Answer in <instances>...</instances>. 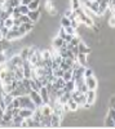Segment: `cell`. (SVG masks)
I'll list each match as a JSON object with an SVG mask.
<instances>
[{"label": "cell", "mask_w": 115, "mask_h": 129, "mask_svg": "<svg viewBox=\"0 0 115 129\" xmlns=\"http://www.w3.org/2000/svg\"><path fill=\"white\" fill-rule=\"evenodd\" d=\"M18 98H19V109H30V110H33V111L36 110V105L31 101L28 94L19 95Z\"/></svg>", "instance_id": "1"}, {"label": "cell", "mask_w": 115, "mask_h": 129, "mask_svg": "<svg viewBox=\"0 0 115 129\" xmlns=\"http://www.w3.org/2000/svg\"><path fill=\"white\" fill-rule=\"evenodd\" d=\"M28 95H30L31 101H33V102L36 105V107H40V106H43V105H44V103H43V100H41V95H40L39 92H36V90H31V92L28 93Z\"/></svg>", "instance_id": "2"}, {"label": "cell", "mask_w": 115, "mask_h": 129, "mask_svg": "<svg viewBox=\"0 0 115 129\" xmlns=\"http://www.w3.org/2000/svg\"><path fill=\"white\" fill-rule=\"evenodd\" d=\"M84 81L87 84L88 89H92V90H96L98 88V80L95 78V75L92 76H88V78H84Z\"/></svg>", "instance_id": "3"}, {"label": "cell", "mask_w": 115, "mask_h": 129, "mask_svg": "<svg viewBox=\"0 0 115 129\" xmlns=\"http://www.w3.org/2000/svg\"><path fill=\"white\" fill-rule=\"evenodd\" d=\"M61 124H62V116L56 114V112H52V115H50V126L57 128V126H61Z\"/></svg>", "instance_id": "4"}, {"label": "cell", "mask_w": 115, "mask_h": 129, "mask_svg": "<svg viewBox=\"0 0 115 129\" xmlns=\"http://www.w3.org/2000/svg\"><path fill=\"white\" fill-rule=\"evenodd\" d=\"M27 16H28V18H30L31 22L36 23L38 21H40V16H41V13H40V9H36V10H28Z\"/></svg>", "instance_id": "5"}, {"label": "cell", "mask_w": 115, "mask_h": 129, "mask_svg": "<svg viewBox=\"0 0 115 129\" xmlns=\"http://www.w3.org/2000/svg\"><path fill=\"white\" fill-rule=\"evenodd\" d=\"M85 98H87V102H88V103L95 105L96 98H97V93H96V90L88 89V90H87V93H85Z\"/></svg>", "instance_id": "6"}, {"label": "cell", "mask_w": 115, "mask_h": 129, "mask_svg": "<svg viewBox=\"0 0 115 129\" xmlns=\"http://www.w3.org/2000/svg\"><path fill=\"white\" fill-rule=\"evenodd\" d=\"M76 61L80 66H88V54H85V53H78Z\"/></svg>", "instance_id": "7"}, {"label": "cell", "mask_w": 115, "mask_h": 129, "mask_svg": "<svg viewBox=\"0 0 115 129\" xmlns=\"http://www.w3.org/2000/svg\"><path fill=\"white\" fill-rule=\"evenodd\" d=\"M18 54H19V57L22 58L23 61L25 59H28V57L31 54V47H23V48H21Z\"/></svg>", "instance_id": "8"}, {"label": "cell", "mask_w": 115, "mask_h": 129, "mask_svg": "<svg viewBox=\"0 0 115 129\" xmlns=\"http://www.w3.org/2000/svg\"><path fill=\"white\" fill-rule=\"evenodd\" d=\"M65 43H66V41H65L64 39H62V38H60V36H56L53 40H52V48L57 50V49H60L62 45H64Z\"/></svg>", "instance_id": "9"}, {"label": "cell", "mask_w": 115, "mask_h": 129, "mask_svg": "<svg viewBox=\"0 0 115 129\" xmlns=\"http://www.w3.org/2000/svg\"><path fill=\"white\" fill-rule=\"evenodd\" d=\"M30 87H31V90L39 92L41 89V87H43V84H41V81L39 79H30Z\"/></svg>", "instance_id": "10"}, {"label": "cell", "mask_w": 115, "mask_h": 129, "mask_svg": "<svg viewBox=\"0 0 115 129\" xmlns=\"http://www.w3.org/2000/svg\"><path fill=\"white\" fill-rule=\"evenodd\" d=\"M78 49H79V53H85V54H89V53L92 52V49L89 48V45L87 44V43L81 41V40H80V43L78 44Z\"/></svg>", "instance_id": "11"}, {"label": "cell", "mask_w": 115, "mask_h": 129, "mask_svg": "<svg viewBox=\"0 0 115 129\" xmlns=\"http://www.w3.org/2000/svg\"><path fill=\"white\" fill-rule=\"evenodd\" d=\"M74 89H75V81L74 80L66 81L65 85H64V88H62V90H64V92H72Z\"/></svg>", "instance_id": "12"}, {"label": "cell", "mask_w": 115, "mask_h": 129, "mask_svg": "<svg viewBox=\"0 0 115 129\" xmlns=\"http://www.w3.org/2000/svg\"><path fill=\"white\" fill-rule=\"evenodd\" d=\"M18 115H21L23 119H27V117H31L34 115V111L30 110V109H19V114Z\"/></svg>", "instance_id": "13"}, {"label": "cell", "mask_w": 115, "mask_h": 129, "mask_svg": "<svg viewBox=\"0 0 115 129\" xmlns=\"http://www.w3.org/2000/svg\"><path fill=\"white\" fill-rule=\"evenodd\" d=\"M66 105H67V107H69L70 111H78V110H79V105L76 103V101H74L72 98H70Z\"/></svg>", "instance_id": "14"}, {"label": "cell", "mask_w": 115, "mask_h": 129, "mask_svg": "<svg viewBox=\"0 0 115 129\" xmlns=\"http://www.w3.org/2000/svg\"><path fill=\"white\" fill-rule=\"evenodd\" d=\"M14 76H16L17 80L23 79V69H22V66H17L14 69Z\"/></svg>", "instance_id": "15"}, {"label": "cell", "mask_w": 115, "mask_h": 129, "mask_svg": "<svg viewBox=\"0 0 115 129\" xmlns=\"http://www.w3.org/2000/svg\"><path fill=\"white\" fill-rule=\"evenodd\" d=\"M28 10H36V9H40V0H33L28 5Z\"/></svg>", "instance_id": "16"}, {"label": "cell", "mask_w": 115, "mask_h": 129, "mask_svg": "<svg viewBox=\"0 0 115 129\" xmlns=\"http://www.w3.org/2000/svg\"><path fill=\"white\" fill-rule=\"evenodd\" d=\"M62 79L65 80V83H66V81H69V80H72V69H69V70L64 71Z\"/></svg>", "instance_id": "17"}, {"label": "cell", "mask_w": 115, "mask_h": 129, "mask_svg": "<svg viewBox=\"0 0 115 129\" xmlns=\"http://www.w3.org/2000/svg\"><path fill=\"white\" fill-rule=\"evenodd\" d=\"M74 101H76V103L79 105V107L80 106H83L85 102H87V98H85V93H80L79 95H78V98L76 100H74Z\"/></svg>", "instance_id": "18"}, {"label": "cell", "mask_w": 115, "mask_h": 129, "mask_svg": "<svg viewBox=\"0 0 115 129\" xmlns=\"http://www.w3.org/2000/svg\"><path fill=\"white\" fill-rule=\"evenodd\" d=\"M103 125H105V126H111V128H115V121H114V119H112L111 116L106 115V117H105V123H103Z\"/></svg>", "instance_id": "19"}, {"label": "cell", "mask_w": 115, "mask_h": 129, "mask_svg": "<svg viewBox=\"0 0 115 129\" xmlns=\"http://www.w3.org/2000/svg\"><path fill=\"white\" fill-rule=\"evenodd\" d=\"M16 8H17V10H18L21 14H27V13H28V7L25 5V4H19V5L16 7Z\"/></svg>", "instance_id": "20"}, {"label": "cell", "mask_w": 115, "mask_h": 129, "mask_svg": "<svg viewBox=\"0 0 115 129\" xmlns=\"http://www.w3.org/2000/svg\"><path fill=\"white\" fill-rule=\"evenodd\" d=\"M60 23H61V27H64V28H65V27H67V26L71 25V19L64 16V17L61 18V22H60Z\"/></svg>", "instance_id": "21"}, {"label": "cell", "mask_w": 115, "mask_h": 129, "mask_svg": "<svg viewBox=\"0 0 115 129\" xmlns=\"http://www.w3.org/2000/svg\"><path fill=\"white\" fill-rule=\"evenodd\" d=\"M13 25H14V19H13V17H8V18L4 21V26L8 27V28H12Z\"/></svg>", "instance_id": "22"}, {"label": "cell", "mask_w": 115, "mask_h": 129, "mask_svg": "<svg viewBox=\"0 0 115 129\" xmlns=\"http://www.w3.org/2000/svg\"><path fill=\"white\" fill-rule=\"evenodd\" d=\"M92 75H95V74H93V69H91V67L85 66V69H84V78L92 76Z\"/></svg>", "instance_id": "23"}, {"label": "cell", "mask_w": 115, "mask_h": 129, "mask_svg": "<svg viewBox=\"0 0 115 129\" xmlns=\"http://www.w3.org/2000/svg\"><path fill=\"white\" fill-rule=\"evenodd\" d=\"M71 9H78V8H80L81 5H80V0H71Z\"/></svg>", "instance_id": "24"}, {"label": "cell", "mask_w": 115, "mask_h": 129, "mask_svg": "<svg viewBox=\"0 0 115 129\" xmlns=\"http://www.w3.org/2000/svg\"><path fill=\"white\" fill-rule=\"evenodd\" d=\"M65 31L67 32V34H71V35H75V34H76V28H74L72 26H67V27H65Z\"/></svg>", "instance_id": "25"}, {"label": "cell", "mask_w": 115, "mask_h": 129, "mask_svg": "<svg viewBox=\"0 0 115 129\" xmlns=\"http://www.w3.org/2000/svg\"><path fill=\"white\" fill-rule=\"evenodd\" d=\"M8 31H9V28H8V27H5V26H2V27H0V32L3 34V36H4V38L7 36Z\"/></svg>", "instance_id": "26"}, {"label": "cell", "mask_w": 115, "mask_h": 129, "mask_svg": "<svg viewBox=\"0 0 115 129\" xmlns=\"http://www.w3.org/2000/svg\"><path fill=\"white\" fill-rule=\"evenodd\" d=\"M12 106L13 107H19V98H18V97H14V100L12 102Z\"/></svg>", "instance_id": "27"}, {"label": "cell", "mask_w": 115, "mask_h": 129, "mask_svg": "<svg viewBox=\"0 0 115 129\" xmlns=\"http://www.w3.org/2000/svg\"><path fill=\"white\" fill-rule=\"evenodd\" d=\"M33 0H21V4H25V5H28Z\"/></svg>", "instance_id": "28"}, {"label": "cell", "mask_w": 115, "mask_h": 129, "mask_svg": "<svg viewBox=\"0 0 115 129\" xmlns=\"http://www.w3.org/2000/svg\"><path fill=\"white\" fill-rule=\"evenodd\" d=\"M95 2H97V3H100V2H102V0H95Z\"/></svg>", "instance_id": "29"}, {"label": "cell", "mask_w": 115, "mask_h": 129, "mask_svg": "<svg viewBox=\"0 0 115 129\" xmlns=\"http://www.w3.org/2000/svg\"><path fill=\"white\" fill-rule=\"evenodd\" d=\"M103 2H106V3H109V2H110V0H103Z\"/></svg>", "instance_id": "30"}, {"label": "cell", "mask_w": 115, "mask_h": 129, "mask_svg": "<svg viewBox=\"0 0 115 129\" xmlns=\"http://www.w3.org/2000/svg\"><path fill=\"white\" fill-rule=\"evenodd\" d=\"M19 2H21V0H19Z\"/></svg>", "instance_id": "31"}]
</instances>
